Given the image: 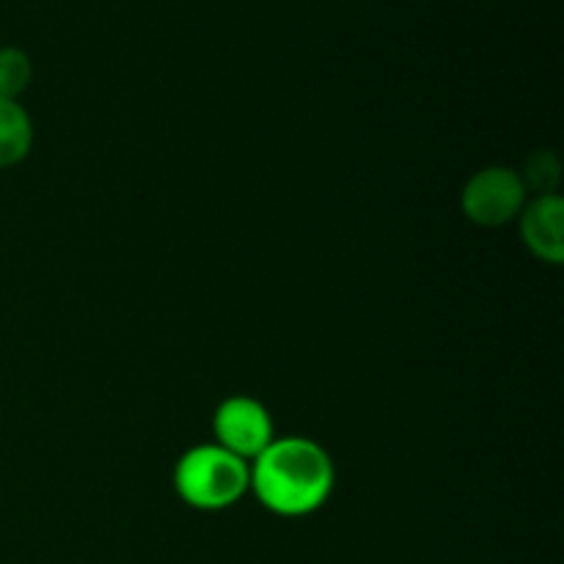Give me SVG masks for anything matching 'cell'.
I'll use <instances>...</instances> for the list:
<instances>
[{
	"label": "cell",
	"mask_w": 564,
	"mask_h": 564,
	"mask_svg": "<svg viewBox=\"0 0 564 564\" xmlns=\"http://www.w3.org/2000/svg\"><path fill=\"white\" fill-rule=\"evenodd\" d=\"M174 490L191 510H229L251 494V463L218 444L193 446L176 460Z\"/></svg>",
	"instance_id": "7a4b0ae2"
},
{
	"label": "cell",
	"mask_w": 564,
	"mask_h": 564,
	"mask_svg": "<svg viewBox=\"0 0 564 564\" xmlns=\"http://www.w3.org/2000/svg\"><path fill=\"white\" fill-rule=\"evenodd\" d=\"M336 468L328 452L312 438H275L251 463V494L279 518H306L323 510L334 494Z\"/></svg>",
	"instance_id": "6da1fadb"
},
{
	"label": "cell",
	"mask_w": 564,
	"mask_h": 564,
	"mask_svg": "<svg viewBox=\"0 0 564 564\" xmlns=\"http://www.w3.org/2000/svg\"><path fill=\"white\" fill-rule=\"evenodd\" d=\"M33 138L36 130L31 113L22 108L20 99L0 97V169L20 165L31 154Z\"/></svg>",
	"instance_id": "8992f818"
},
{
	"label": "cell",
	"mask_w": 564,
	"mask_h": 564,
	"mask_svg": "<svg viewBox=\"0 0 564 564\" xmlns=\"http://www.w3.org/2000/svg\"><path fill=\"white\" fill-rule=\"evenodd\" d=\"M518 231L534 259L545 264L564 262V202L560 193L529 196L518 215Z\"/></svg>",
	"instance_id": "5b68a950"
},
{
	"label": "cell",
	"mask_w": 564,
	"mask_h": 564,
	"mask_svg": "<svg viewBox=\"0 0 564 564\" xmlns=\"http://www.w3.org/2000/svg\"><path fill=\"white\" fill-rule=\"evenodd\" d=\"M215 444L237 455L240 460L253 463L275 441L273 416L259 400L246 394L226 397L213 416Z\"/></svg>",
	"instance_id": "277c9868"
},
{
	"label": "cell",
	"mask_w": 564,
	"mask_h": 564,
	"mask_svg": "<svg viewBox=\"0 0 564 564\" xmlns=\"http://www.w3.org/2000/svg\"><path fill=\"white\" fill-rule=\"evenodd\" d=\"M33 80V64L25 50L0 47V97L20 99Z\"/></svg>",
	"instance_id": "52a82bcc"
},
{
	"label": "cell",
	"mask_w": 564,
	"mask_h": 564,
	"mask_svg": "<svg viewBox=\"0 0 564 564\" xmlns=\"http://www.w3.org/2000/svg\"><path fill=\"white\" fill-rule=\"evenodd\" d=\"M527 202V185L510 165H488L477 171L460 193L463 215L482 229H499L518 220Z\"/></svg>",
	"instance_id": "3957f363"
},
{
	"label": "cell",
	"mask_w": 564,
	"mask_h": 564,
	"mask_svg": "<svg viewBox=\"0 0 564 564\" xmlns=\"http://www.w3.org/2000/svg\"><path fill=\"white\" fill-rule=\"evenodd\" d=\"M518 174H521L523 185H527V193L549 196V193H556V185L562 180V165L554 152H534Z\"/></svg>",
	"instance_id": "ba28073f"
}]
</instances>
